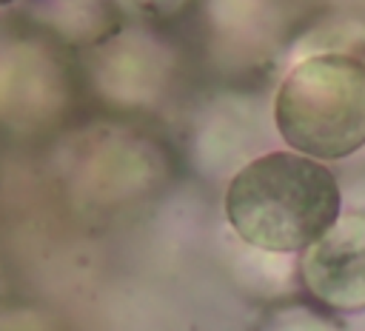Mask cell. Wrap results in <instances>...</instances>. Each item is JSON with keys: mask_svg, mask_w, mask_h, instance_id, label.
<instances>
[{"mask_svg": "<svg viewBox=\"0 0 365 331\" xmlns=\"http://www.w3.org/2000/svg\"><path fill=\"white\" fill-rule=\"evenodd\" d=\"M342 214L334 171L294 148L245 163L225 188V220L257 251L291 254L317 243Z\"/></svg>", "mask_w": 365, "mask_h": 331, "instance_id": "obj_1", "label": "cell"}, {"mask_svg": "<svg viewBox=\"0 0 365 331\" xmlns=\"http://www.w3.org/2000/svg\"><path fill=\"white\" fill-rule=\"evenodd\" d=\"M274 123L288 148L342 160L365 148V60L354 54H314L279 83Z\"/></svg>", "mask_w": 365, "mask_h": 331, "instance_id": "obj_2", "label": "cell"}, {"mask_svg": "<svg viewBox=\"0 0 365 331\" xmlns=\"http://www.w3.org/2000/svg\"><path fill=\"white\" fill-rule=\"evenodd\" d=\"M305 288L336 311H365V214L339 220L302 251Z\"/></svg>", "mask_w": 365, "mask_h": 331, "instance_id": "obj_3", "label": "cell"}, {"mask_svg": "<svg viewBox=\"0 0 365 331\" xmlns=\"http://www.w3.org/2000/svg\"><path fill=\"white\" fill-rule=\"evenodd\" d=\"M125 9L145 14V17H165L185 6V0H120Z\"/></svg>", "mask_w": 365, "mask_h": 331, "instance_id": "obj_4", "label": "cell"}, {"mask_svg": "<svg viewBox=\"0 0 365 331\" xmlns=\"http://www.w3.org/2000/svg\"><path fill=\"white\" fill-rule=\"evenodd\" d=\"M9 3H14V0H0V6H9Z\"/></svg>", "mask_w": 365, "mask_h": 331, "instance_id": "obj_5", "label": "cell"}]
</instances>
